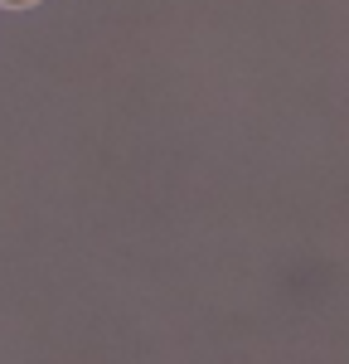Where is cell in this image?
Segmentation results:
<instances>
[{"label": "cell", "instance_id": "6da1fadb", "mask_svg": "<svg viewBox=\"0 0 349 364\" xmlns=\"http://www.w3.org/2000/svg\"><path fill=\"white\" fill-rule=\"evenodd\" d=\"M5 5H29V0H5Z\"/></svg>", "mask_w": 349, "mask_h": 364}]
</instances>
